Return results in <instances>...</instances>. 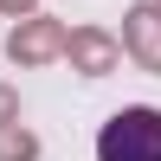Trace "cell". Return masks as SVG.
<instances>
[{
  "instance_id": "cell-1",
  "label": "cell",
  "mask_w": 161,
  "mask_h": 161,
  "mask_svg": "<svg viewBox=\"0 0 161 161\" xmlns=\"http://www.w3.org/2000/svg\"><path fill=\"white\" fill-rule=\"evenodd\" d=\"M97 161H161V110L155 103H129L103 123Z\"/></svg>"
},
{
  "instance_id": "cell-2",
  "label": "cell",
  "mask_w": 161,
  "mask_h": 161,
  "mask_svg": "<svg viewBox=\"0 0 161 161\" xmlns=\"http://www.w3.org/2000/svg\"><path fill=\"white\" fill-rule=\"evenodd\" d=\"M58 58H71L84 77H110V71H116V58H123V39H110L103 26H71Z\"/></svg>"
},
{
  "instance_id": "cell-3",
  "label": "cell",
  "mask_w": 161,
  "mask_h": 161,
  "mask_svg": "<svg viewBox=\"0 0 161 161\" xmlns=\"http://www.w3.org/2000/svg\"><path fill=\"white\" fill-rule=\"evenodd\" d=\"M58 52H64V26L45 19V13L19 19L13 39H7V58H13V64H45V58H58Z\"/></svg>"
},
{
  "instance_id": "cell-4",
  "label": "cell",
  "mask_w": 161,
  "mask_h": 161,
  "mask_svg": "<svg viewBox=\"0 0 161 161\" xmlns=\"http://www.w3.org/2000/svg\"><path fill=\"white\" fill-rule=\"evenodd\" d=\"M123 52L142 64V71H161V7H155V0L129 7V19H123Z\"/></svg>"
},
{
  "instance_id": "cell-5",
  "label": "cell",
  "mask_w": 161,
  "mask_h": 161,
  "mask_svg": "<svg viewBox=\"0 0 161 161\" xmlns=\"http://www.w3.org/2000/svg\"><path fill=\"white\" fill-rule=\"evenodd\" d=\"M0 161H39V136H26V129L0 123Z\"/></svg>"
},
{
  "instance_id": "cell-6",
  "label": "cell",
  "mask_w": 161,
  "mask_h": 161,
  "mask_svg": "<svg viewBox=\"0 0 161 161\" xmlns=\"http://www.w3.org/2000/svg\"><path fill=\"white\" fill-rule=\"evenodd\" d=\"M0 123H13V90H0Z\"/></svg>"
},
{
  "instance_id": "cell-7",
  "label": "cell",
  "mask_w": 161,
  "mask_h": 161,
  "mask_svg": "<svg viewBox=\"0 0 161 161\" xmlns=\"http://www.w3.org/2000/svg\"><path fill=\"white\" fill-rule=\"evenodd\" d=\"M26 7H32V0H0V13H26Z\"/></svg>"
}]
</instances>
